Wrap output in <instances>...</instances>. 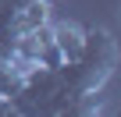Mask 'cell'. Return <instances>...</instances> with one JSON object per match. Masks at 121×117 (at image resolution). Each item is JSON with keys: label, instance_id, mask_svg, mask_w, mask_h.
<instances>
[{"label": "cell", "instance_id": "obj_4", "mask_svg": "<svg viewBox=\"0 0 121 117\" xmlns=\"http://www.w3.org/2000/svg\"><path fill=\"white\" fill-rule=\"evenodd\" d=\"M22 82H25V68L4 50V53H0V96H4V99H14L18 89H22Z\"/></svg>", "mask_w": 121, "mask_h": 117}, {"label": "cell", "instance_id": "obj_2", "mask_svg": "<svg viewBox=\"0 0 121 117\" xmlns=\"http://www.w3.org/2000/svg\"><path fill=\"white\" fill-rule=\"evenodd\" d=\"M7 53L14 57L25 71H32V68H60V64H64V57H60V50L53 43L50 21L46 25H36V28L22 32V36H14L7 43Z\"/></svg>", "mask_w": 121, "mask_h": 117}, {"label": "cell", "instance_id": "obj_6", "mask_svg": "<svg viewBox=\"0 0 121 117\" xmlns=\"http://www.w3.org/2000/svg\"><path fill=\"white\" fill-rule=\"evenodd\" d=\"M7 4H18V0H7Z\"/></svg>", "mask_w": 121, "mask_h": 117}, {"label": "cell", "instance_id": "obj_1", "mask_svg": "<svg viewBox=\"0 0 121 117\" xmlns=\"http://www.w3.org/2000/svg\"><path fill=\"white\" fill-rule=\"evenodd\" d=\"M117 61H121V46H117L114 32L110 28H86L82 53L71 64H60V71H64V78L75 92H103V85L117 71Z\"/></svg>", "mask_w": 121, "mask_h": 117}, {"label": "cell", "instance_id": "obj_5", "mask_svg": "<svg viewBox=\"0 0 121 117\" xmlns=\"http://www.w3.org/2000/svg\"><path fill=\"white\" fill-rule=\"evenodd\" d=\"M14 113V106H11V99H4V96H0V117H11Z\"/></svg>", "mask_w": 121, "mask_h": 117}, {"label": "cell", "instance_id": "obj_3", "mask_svg": "<svg viewBox=\"0 0 121 117\" xmlns=\"http://www.w3.org/2000/svg\"><path fill=\"white\" fill-rule=\"evenodd\" d=\"M53 28V43L60 50V57H64V64H71L75 57L82 53V43H86V28L75 25V21H50Z\"/></svg>", "mask_w": 121, "mask_h": 117}]
</instances>
